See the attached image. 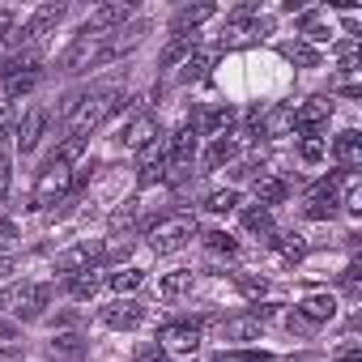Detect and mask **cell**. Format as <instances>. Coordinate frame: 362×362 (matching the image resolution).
I'll return each instance as SVG.
<instances>
[{"label": "cell", "mask_w": 362, "mask_h": 362, "mask_svg": "<svg viewBox=\"0 0 362 362\" xmlns=\"http://www.w3.org/2000/svg\"><path fill=\"white\" fill-rule=\"evenodd\" d=\"M197 235H201V226H197V218H188V214L158 218V222L145 230V239H149V252H153V256H175L179 247H184L188 239H197Z\"/></svg>", "instance_id": "1"}, {"label": "cell", "mask_w": 362, "mask_h": 362, "mask_svg": "<svg viewBox=\"0 0 362 362\" xmlns=\"http://www.w3.org/2000/svg\"><path fill=\"white\" fill-rule=\"evenodd\" d=\"M128 107V98H124V90H94V94H86V103L77 107V115L69 119L73 124V132L77 136H90L98 124H107L115 111H124Z\"/></svg>", "instance_id": "2"}, {"label": "cell", "mask_w": 362, "mask_h": 362, "mask_svg": "<svg viewBox=\"0 0 362 362\" xmlns=\"http://www.w3.org/2000/svg\"><path fill=\"white\" fill-rule=\"evenodd\" d=\"M103 47H107V35H94V30H81L60 56H56V73L73 77V73H86L94 64H103Z\"/></svg>", "instance_id": "3"}, {"label": "cell", "mask_w": 362, "mask_h": 362, "mask_svg": "<svg viewBox=\"0 0 362 362\" xmlns=\"http://www.w3.org/2000/svg\"><path fill=\"white\" fill-rule=\"evenodd\" d=\"M69 192H77V170L47 158V166L39 170V184H35V209H52V205H60Z\"/></svg>", "instance_id": "4"}, {"label": "cell", "mask_w": 362, "mask_h": 362, "mask_svg": "<svg viewBox=\"0 0 362 362\" xmlns=\"http://www.w3.org/2000/svg\"><path fill=\"white\" fill-rule=\"evenodd\" d=\"M0 303H5L13 315H22V320H39L47 311V303H52V286L47 281H22V286L0 294Z\"/></svg>", "instance_id": "5"}, {"label": "cell", "mask_w": 362, "mask_h": 362, "mask_svg": "<svg viewBox=\"0 0 362 362\" xmlns=\"http://www.w3.org/2000/svg\"><path fill=\"white\" fill-rule=\"evenodd\" d=\"M141 158H136V179H141V188H149V184H158V179L170 170V158H166V132H158L149 145H141L136 149Z\"/></svg>", "instance_id": "6"}, {"label": "cell", "mask_w": 362, "mask_h": 362, "mask_svg": "<svg viewBox=\"0 0 362 362\" xmlns=\"http://www.w3.org/2000/svg\"><path fill=\"white\" fill-rule=\"evenodd\" d=\"M64 13H69L64 5H43V9H35V18H30L26 26H18L13 43H18V47H35L43 35H52V30L60 26V18H64Z\"/></svg>", "instance_id": "7"}, {"label": "cell", "mask_w": 362, "mask_h": 362, "mask_svg": "<svg viewBox=\"0 0 362 362\" xmlns=\"http://www.w3.org/2000/svg\"><path fill=\"white\" fill-rule=\"evenodd\" d=\"M158 345L170 349V354H197V349H201V324L175 320V324H166V328L158 332Z\"/></svg>", "instance_id": "8"}, {"label": "cell", "mask_w": 362, "mask_h": 362, "mask_svg": "<svg viewBox=\"0 0 362 362\" xmlns=\"http://www.w3.org/2000/svg\"><path fill=\"white\" fill-rule=\"evenodd\" d=\"M132 18V5L128 0H107V5H98L94 13H90V22L81 26V30H94V35H115V30H124V22Z\"/></svg>", "instance_id": "9"}, {"label": "cell", "mask_w": 362, "mask_h": 362, "mask_svg": "<svg viewBox=\"0 0 362 362\" xmlns=\"http://www.w3.org/2000/svg\"><path fill=\"white\" fill-rule=\"evenodd\" d=\"M218 337L230 341V345H252V341L264 337V320L260 315H230V320L218 324Z\"/></svg>", "instance_id": "10"}, {"label": "cell", "mask_w": 362, "mask_h": 362, "mask_svg": "<svg viewBox=\"0 0 362 362\" xmlns=\"http://www.w3.org/2000/svg\"><path fill=\"white\" fill-rule=\"evenodd\" d=\"M166 158H170V170L192 166V158H197V128H192V124L166 136Z\"/></svg>", "instance_id": "11"}, {"label": "cell", "mask_w": 362, "mask_h": 362, "mask_svg": "<svg viewBox=\"0 0 362 362\" xmlns=\"http://www.w3.org/2000/svg\"><path fill=\"white\" fill-rule=\"evenodd\" d=\"M328 115H332V103H320V98H311V103L294 107V128H298L303 136H320V128L328 124Z\"/></svg>", "instance_id": "12"}, {"label": "cell", "mask_w": 362, "mask_h": 362, "mask_svg": "<svg viewBox=\"0 0 362 362\" xmlns=\"http://www.w3.org/2000/svg\"><path fill=\"white\" fill-rule=\"evenodd\" d=\"M94 260H103V243H77V247H69V252H60L56 256V269L60 273H86Z\"/></svg>", "instance_id": "13"}, {"label": "cell", "mask_w": 362, "mask_h": 362, "mask_svg": "<svg viewBox=\"0 0 362 362\" xmlns=\"http://www.w3.org/2000/svg\"><path fill=\"white\" fill-rule=\"evenodd\" d=\"M43 128H47V111H43V107H30V111L22 115V124H18V132H13L18 149H22V153H30V149L43 141Z\"/></svg>", "instance_id": "14"}, {"label": "cell", "mask_w": 362, "mask_h": 362, "mask_svg": "<svg viewBox=\"0 0 362 362\" xmlns=\"http://www.w3.org/2000/svg\"><path fill=\"white\" fill-rule=\"evenodd\" d=\"M145 320V307L136 298H115L111 307H103V324L107 328H136Z\"/></svg>", "instance_id": "15"}, {"label": "cell", "mask_w": 362, "mask_h": 362, "mask_svg": "<svg viewBox=\"0 0 362 362\" xmlns=\"http://www.w3.org/2000/svg\"><path fill=\"white\" fill-rule=\"evenodd\" d=\"M39 64H43V60H39L35 47H18L13 56L0 60V77H5V81H9V77H26V73H39Z\"/></svg>", "instance_id": "16"}, {"label": "cell", "mask_w": 362, "mask_h": 362, "mask_svg": "<svg viewBox=\"0 0 362 362\" xmlns=\"http://www.w3.org/2000/svg\"><path fill=\"white\" fill-rule=\"evenodd\" d=\"M214 13H218L214 5H184V9H175V18H170V30H175V35H188V30L197 35V26H201V22H209Z\"/></svg>", "instance_id": "17"}, {"label": "cell", "mask_w": 362, "mask_h": 362, "mask_svg": "<svg viewBox=\"0 0 362 362\" xmlns=\"http://www.w3.org/2000/svg\"><path fill=\"white\" fill-rule=\"evenodd\" d=\"M47 349H52V358H60V362H81V358L90 354V345H86L77 332H56V337L47 341Z\"/></svg>", "instance_id": "18"}, {"label": "cell", "mask_w": 362, "mask_h": 362, "mask_svg": "<svg viewBox=\"0 0 362 362\" xmlns=\"http://www.w3.org/2000/svg\"><path fill=\"white\" fill-rule=\"evenodd\" d=\"M286 197H290V184H286L281 175H260V179H256V205H260V209L281 205Z\"/></svg>", "instance_id": "19"}, {"label": "cell", "mask_w": 362, "mask_h": 362, "mask_svg": "<svg viewBox=\"0 0 362 362\" xmlns=\"http://www.w3.org/2000/svg\"><path fill=\"white\" fill-rule=\"evenodd\" d=\"M158 136V124H153V115H136L124 132H119V145L124 149H141V145H149Z\"/></svg>", "instance_id": "20"}, {"label": "cell", "mask_w": 362, "mask_h": 362, "mask_svg": "<svg viewBox=\"0 0 362 362\" xmlns=\"http://www.w3.org/2000/svg\"><path fill=\"white\" fill-rule=\"evenodd\" d=\"M337 315V298L332 294H311V298H303V307H298V320L303 324H324V320H332Z\"/></svg>", "instance_id": "21"}, {"label": "cell", "mask_w": 362, "mask_h": 362, "mask_svg": "<svg viewBox=\"0 0 362 362\" xmlns=\"http://www.w3.org/2000/svg\"><path fill=\"white\" fill-rule=\"evenodd\" d=\"M214 60H218V52H192L184 64H179V81H184V86H192V81H205L209 77V69H214Z\"/></svg>", "instance_id": "22"}, {"label": "cell", "mask_w": 362, "mask_h": 362, "mask_svg": "<svg viewBox=\"0 0 362 362\" xmlns=\"http://www.w3.org/2000/svg\"><path fill=\"white\" fill-rule=\"evenodd\" d=\"M239 158V141L230 136V132H222V136H214V145H209V153H205V166L209 170H222V166H230Z\"/></svg>", "instance_id": "23"}, {"label": "cell", "mask_w": 362, "mask_h": 362, "mask_svg": "<svg viewBox=\"0 0 362 362\" xmlns=\"http://www.w3.org/2000/svg\"><path fill=\"white\" fill-rule=\"evenodd\" d=\"M230 124H235V107H214V111H205V115H201L197 136H222Z\"/></svg>", "instance_id": "24"}, {"label": "cell", "mask_w": 362, "mask_h": 362, "mask_svg": "<svg viewBox=\"0 0 362 362\" xmlns=\"http://www.w3.org/2000/svg\"><path fill=\"white\" fill-rule=\"evenodd\" d=\"M332 153H337V162H341L345 170H349V166H358V162H362V136H358L354 128H349V132H341V136L332 141Z\"/></svg>", "instance_id": "25"}, {"label": "cell", "mask_w": 362, "mask_h": 362, "mask_svg": "<svg viewBox=\"0 0 362 362\" xmlns=\"http://www.w3.org/2000/svg\"><path fill=\"white\" fill-rule=\"evenodd\" d=\"M192 52H197V35H175L166 43V52H162V69H179Z\"/></svg>", "instance_id": "26"}, {"label": "cell", "mask_w": 362, "mask_h": 362, "mask_svg": "<svg viewBox=\"0 0 362 362\" xmlns=\"http://www.w3.org/2000/svg\"><path fill=\"white\" fill-rule=\"evenodd\" d=\"M86 149H90V136H64L60 145H56V153H52V162H60V166H73V162H81L86 158Z\"/></svg>", "instance_id": "27"}, {"label": "cell", "mask_w": 362, "mask_h": 362, "mask_svg": "<svg viewBox=\"0 0 362 362\" xmlns=\"http://www.w3.org/2000/svg\"><path fill=\"white\" fill-rule=\"evenodd\" d=\"M98 286H103V277H98L94 269H86V273H73V277H69V294H73V298H81V303H90V298L98 294Z\"/></svg>", "instance_id": "28"}, {"label": "cell", "mask_w": 362, "mask_h": 362, "mask_svg": "<svg viewBox=\"0 0 362 362\" xmlns=\"http://www.w3.org/2000/svg\"><path fill=\"white\" fill-rule=\"evenodd\" d=\"M188 286H192V269H179V273H166V277L158 281V294H162V298H179Z\"/></svg>", "instance_id": "29"}, {"label": "cell", "mask_w": 362, "mask_h": 362, "mask_svg": "<svg viewBox=\"0 0 362 362\" xmlns=\"http://www.w3.org/2000/svg\"><path fill=\"white\" fill-rule=\"evenodd\" d=\"M281 56H286L290 64H303V69H315V64H320V52H315L311 43H286Z\"/></svg>", "instance_id": "30"}, {"label": "cell", "mask_w": 362, "mask_h": 362, "mask_svg": "<svg viewBox=\"0 0 362 362\" xmlns=\"http://www.w3.org/2000/svg\"><path fill=\"white\" fill-rule=\"evenodd\" d=\"M107 281H111V290H115V294L124 298V294H132V290H136V286L145 281V273H141V269H119V273H111Z\"/></svg>", "instance_id": "31"}, {"label": "cell", "mask_w": 362, "mask_h": 362, "mask_svg": "<svg viewBox=\"0 0 362 362\" xmlns=\"http://www.w3.org/2000/svg\"><path fill=\"white\" fill-rule=\"evenodd\" d=\"M243 226H247L252 235H260V239H269V235H273V218H269V209H260V205L243 214Z\"/></svg>", "instance_id": "32"}, {"label": "cell", "mask_w": 362, "mask_h": 362, "mask_svg": "<svg viewBox=\"0 0 362 362\" xmlns=\"http://www.w3.org/2000/svg\"><path fill=\"white\" fill-rule=\"evenodd\" d=\"M235 205H239V192H235V188H222V192H209V197H205V209H209V214H230Z\"/></svg>", "instance_id": "33"}, {"label": "cell", "mask_w": 362, "mask_h": 362, "mask_svg": "<svg viewBox=\"0 0 362 362\" xmlns=\"http://www.w3.org/2000/svg\"><path fill=\"white\" fill-rule=\"evenodd\" d=\"M205 247H209L214 256H235V252H239V243H235L226 230H209V235H205Z\"/></svg>", "instance_id": "34"}, {"label": "cell", "mask_w": 362, "mask_h": 362, "mask_svg": "<svg viewBox=\"0 0 362 362\" xmlns=\"http://www.w3.org/2000/svg\"><path fill=\"white\" fill-rule=\"evenodd\" d=\"M277 247H281V256H286V260H303V256H307V239H303V235H294V230H286V235L277 239Z\"/></svg>", "instance_id": "35"}, {"label": "cell", "mask_w": 362, "mask_h": 362, "mask_svg": "<svg viewBox=\"0 0 362 362\" xmlns=\"http://www.w3.org/2000/svg\"><path fill=\"white\" fill-rule=\"evenodd\" d=\"M18 349H22V332H18V324L0 320V354H18Z\"/></svg>", "instance_id": "36"}, {"label": "cell", "mask_w": 362, "mask_h": 362, "mask_svg": "<svg viewBox=\"0 0 362 362\" xmlns=\"http://www.w3.org/2000/svg\"><path fill=\"white\" fill-rule=\"evenodd\" d=\"M35 86H39V73H26V77H9V81H5V94H9V98H18V94H30Z\"/></svg>", "instance_id": "37"}, {"label": "cell", "mask_w": 362, "mask_h": 362, "mask_svg": "<svg viewBox=\"0 0 362 362\" xmlns=\"http://www.w3.org/2000/svg\"><path fill=\"white\" fill-rule=\"evenodd\" d=\"M298 153H303V162H320V158L328 153V145H324V136H303Z\"/></svg>", "instance_id": "38"}, {"label": "cell", "mask_w": 362, "mask_h": 362, "mask_svg": "<svg viewBox=\"0 0 362 362\" xmlns=\"http://www.w3.org/2000/svg\"><path fill=\"white\" fill-rule=\"evenodd\" d=\"M235 281H239V290H243L247 298H260V294L269 290V286H264V277H247V273H239Z\"/></svg>", "instance_id": "39"}, {"label": "cell", "mask_w": 362, "mask_h": 362, "mask_svg": "<svg viewBox=\"0 0 362 362\" xmlns=\"http://www.w3.org/2000/svg\"><path fill=\"white\" fill-rule=\"evenodd\" d=\"M9 184H13V158L0 153V201L9 197Z\"/></svg>", "instance_id": "40"}, {"label": "cell", "mask_w": 362, "mask_h": 362, "mask_svg": "<svg viewBox=\"0 0 362 362\" xmlns=\"http://www.w3.org/2000/svg\"><path fill=\"white\" fill-rule=\"evenodd\" d=\"M136 362H170V358H166L162 345H141V349H136Z\"/></svg>", "instance_id": "41"}, {"label": "cell", "mask_w": 362, "mask_h": 362, "mask_svg": "<svg viewBox=\"0 0 362 362\" xmlns=\"http://www.w3.org/2000/svg\"><path fill=\"white\" fill-rule=\"evenodd\" d=\"M13 35H18V26H13V9H0V39H9V43H13Z\"/></svg>", "instance_id": "42"}, {"label": "cell", "mask_w": 362, "mask_h": 362, "mask_svg": "<svg viewBox=\"0 0 362 362\" xmlns=\"http://www.w3.org/2000/svg\"><path fill=\"white\" fill-rule=\"evenodd\" d=\"M9 124H13V111H9V103H0V141L9 136Z\"/></svg>", "instance_id": "43"}, {"label": "cell", "mask_w": 362, "mask_h": 362, "mask_svg": "<svg viewBox=\"0 0 362 362\" xmlns=\"http://www.w3.org/2000/svg\"><path fill=\"white\" fill-rule=\"evenodd\" d=\"M337 362H362V349H358V345H345V349L337 354Z\"/></svg>", "instance_id": "44"}, {"label": "cell", "mask_w": 362, "mask_h": 362, "mask_svg": "<svg viewBox=\"0 0 362 362\" xmlns=\"http://www.w3.org/2000/svg\"><path fill=\"white\" fill-rule=\"evenodd\" d=\"M13 239H18V230L9 222H0V243H13Z\"/></svg>", "instance_id": "45"}, {"label": "cell", "mask_w": 362, "mask_h": 362, "mask_svg": "<svg viewBox=\"0 0 362 362\" xmlns=\"http://www.w3.org/2000/svg\"><path fill=\"white\" fill-rule=\"evenodd\" d=\"M9 273H13V260H9V256H0V277H9Z\"/></svg>", "instance_id": "46"}, {"label": "cell", "mask_w": 362, "mask_h": 362, "mask_svg": "<svg viewBox=\"0 0 362 362\" xmlns=\"http://www.w3.org/2000/svg\"><path fill=\"white\" fill-rule=\"evenodd\" d=\"M294 362H324V358H315V354H298Z\"/></svg>", "instance_id": "47"}]
</instances>
